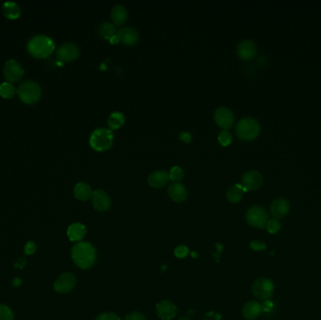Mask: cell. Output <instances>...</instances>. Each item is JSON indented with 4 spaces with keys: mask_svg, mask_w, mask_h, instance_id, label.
Listing matches in <instances>:
<instances>
[{
    "mask_svg": "<svg viewBox=\"0 0 321 320\" xmlns=\"http://www.w3.org/2000/svg\"><path fill=\"white\" fill-rule=\"evenodd\" d=\"M96 249L87 242H80L71 248V258L74 264L82 269L90 268L96 262Z\"/></svg>",
    "mask_w": 321,
    "mask_h": 320,
    "instance_id": "obj_1",
    "label": "cell"
},
{
    "mask_svg": "<svg viewBox=\"0 0 321 320\" xmlns=\"http://www.w3.org/2000/svg\"><path fill=\"white\" fill-rule=\"evenodd\" d=\"M27 50L35 58L44 59L54 52L55 44L50 37L46 35H37L29 40Z\"/></svg>",
    "mask_w": 321,
    "mask_h": 320,
    "instance_id": "obj_2",
    "label": "cell"
},
{
    "mask_svg": "<svg viewBox=\"0 0 321 320\" xmlns=\"http://www.w3.org/2000/svg\"><path fill=\"white\" fill-rule=\"evenodd\" d=\"M114 135L112 130L105 128H98L90 135L89 144L96 151H106L113 145Z\"/></svg>",
    "mask_w": 321,
    "mask_h": 320,
    "instance_id": "obj_3",
    "label": "cell"
},
{
    "mask_svg": "<svg viewBox=\"0 0 321 320\" xmlns=\"http://www.w3.org/2000/svg\"><path fill=\"white\" fill-rule=\"evenodd\" d=\"M236 132L238 137L242 140H254L260 133V125L257 120L253 118H243L238 122Z\"/></svg>",
    "mask_w": 321,
    "mask_h": 320,
    "instance_id": "obj_4",
    "label": "cell"
},
{
    "mask_svg": "<svg viewBox=\"0 0 321 320\" xmlns=\"http://www.w3.org/2000/svg\"><path fill=\"white\" fill-rule=\"evenodd\" d=\"M17 92L20 100L27 104L37 103L42 96L41 87L39 86V84L31 80L24 82L18 87Z\"/></svg>",
    "mask_w": 321,
    "mask_h": 320,
    "instance_id": "obj_5",
    "label": "cell"
},
{
    "mask_svg": "<svg viewBox=\"0 0 321 320\" xmlns=\"http://www.w3.org/2000/svg\"><path fill=\"white\" fill-rule=\"evenodd\" d=\"M274 292V284L268 278H259L252 286V293L257 299L268 301Z\"/></svg>",
    "mask_w": 321,
    "mask_h": 320,
    "instance_id": "obj_6",
    "label": "cell"
},
{
    "mask_svg": "<svg viewBox=\"0 0 321 320\" xmlns=\"http://www.w3.org/2000/svg\"><path fill=\"white\" fill-rule=\"evenodd\" d=\"M246 221L256 228H264L269 221L267 210L261 206H253L246 212Z\"/></svg>",
    "mask_w": 321,
    "mask_h": 320,
    "instance_id": "obj_7",
    "label": "cell"
},
{
    "mask_svg": "<svg viewBox=\"0 0 321 320\" xmlns=\"http://www.w3.org/2000/svg\"><path fill=\"white\" fill-rule=\"evenodd\" d=\"M110 41L112 44L122 43L128 46H133L139 42L138 32L131 26H124L117 31V35Z\"/></svg>",
    "mask_w": 321,
    "mask_h": 320,
    "instance_id": "obj_8",
    "label": "cell"
},
{
    "mask_svg": "<svg viewBox=\"0 0 321 320\" xmlns=\"http://www.w3.org/2000/svg\"><path fill=\"white\" fill-rule=\"evenodd\" d=\"M263 184V176L257 170H249L243 174L242 183L245 191H255L259 189Z\"/></svg>",
    "mask_w": 321,
    "mask_h": 320,
    "instance_id": "obj_9",
    "label": "cell"
},
{
    "mask_svg": "<svg viewBox=\"0 0 321 320\" xmlns=\"http://www.w3.org/2000/svg\"><path fill=\"white\" fill-rule=\"evenodd\" d=\"M75 285H76L75 276L70 272H65V273H62L56 280L54 284V289L58 293L64 294L71 291L74 288Z\"/></svg>",
    "mask_w": 321,
    "mask_h": 320,
    "instance_id": "obj_10",
    "label": "cell"
},
{
    "mask_svg": "<svg viewBox=\"0 0 321 320\" xmlns=\"http://www.w3.org/2000/svg\"><path fill=\"white\" fill-rule=\"evenodd\" d=\"M234 114L227 107H219L214 112V121L223 130H228L234 124Z\"/></svg>",
    "mask_w": 321,
    "mask_h": 320,
    "instance_id": "obj_11",
    "label": "cell"
},
{
    "mask_svg": "<svg viewBox=\"0 0 321 320\" xmlns=\"http://www.w3.org/2000/svg\"><path fill=\"white\" fill-rule=\"evenodd\" d=\"M290 211V204L287 199L283 197L274 199L270 206H269V212L273 219H282L287 216Z\"/></svg>",
    "mask_w": 321,
    "mask_h": 320,
    "instance_id": "obj_12",
    "label": "cell"
},
{
    "mask_svg": "<svg viewBox=\"0 0 321 320\" xmlns=\"http://www.w3.org/2000/svg\"><path fill=\"white\" fill-rule=\"evenodd\" d=\"M4 75L9 82H18L24 74L21 64L15 60H9L5 63Z\"/></svg>",
    "mask_w": 321,
    "mask_h": 320,
    "instance_id": "obj_13",
    "label": "cell"
},
{
    "mask_svg": "<svg viewBox=\"0 0 321 320\" xmlns=\"http://www.w3.org/2000/svg\"><path fill=\"white\" fill-rule=\"evenodd\" d=\"M79 56V48L76 44L72 43H65L61 44L58 49L57 57L63 62H70L75 61Z\"/></svg>",
    "mask_w": 321,
    "mask_h": 320,
    "instance_id": "obj_14",
    "label": "cell"
},
{
    "mask_svg": "<svg viewBox=\"0 0 321 320\" xmlns=\"http://www.w3.org/2000/svg\"><path fill=\"white\" fill-rule=\"evenodd\" d=\"M91 201L93 208L101 212L108 210L111 207V198L104 190L94 191L91 196Z\"/></svg>",
    "mask_w": 321,
    "mask_h": 320,
    "instance_id": "obj_15",
    "label": "cell"
},
{
    "mask_svg": "<svg viewBox=\"0 0 321 320\" xmlns=\"http://www.w3.org/2000/svg\"><path fill=\"white\" fill-rule=\"evenodd\" d=\"M257 45L251 40H243L237 47L238 56L243 61H250L257 54Z\"/></svg>",
    "mask_w": 321,
    "mask_h": 320,
    "instance_id": "obj_16",
    "label": "cell"
},
{
    "mask_svg": "<svg viewBox=\"0 0 321 320\" xmlns=\"http://www.w3.org/2000/svg\"><path fill=\"white\" fill-rule=\"evenodd\" d=\"M157 315L163 320H173L177 314V307L170 301H163L157 304Z\"/></svg>",
    "mask_w": 321,
    "mask_h": 320,
    "instance_id": "obj_17",
    "label": "cell"
},
{
    "mask_svg": "<svg viewBox=\"0 0 321 320\" xmlns=\"http://www.w3.org/2000/svg\"><path fill=\"white\" fill-rule=\"evenodd\" d=\"M167 193L169 197L177 203L184 202L188 196V192L185 186L180 182L171 183L167 189Z\"/></svg>",
    "mask_w": 321,
    "mask_h": 320,
    "instance_id": "obj_18",
    "label": "cell"
},
{
    "mask_svg": "<svg viewBox=\"0 0 321 320\" xmlns=\"http://www.w3.org/2000/svg\"><path fill=\"white\" fill-rule=\"evenodd\" d=\"M169 181H170L169 173L165 170L154 171L149 174L148 178V183L149 186L153 188H162L165 186Z\"/></svg>",
    "mask_w": 321,
    "mask_h": 320,
    "instance_id": "obj_19",
    "label": "cell"
},
{
    "mask_svg": "<svg viewBox=\"0 0 321 320\" xmlns=\"http://www.w3.org/2000/svg\"><path fill=\"white\" fill-rule=\"evenodd\" d=\"M262 304L257 301H250L243 308V317L247 320H257L262 313Z\"/></svg>",
    "mask_w": 321,
    "mask_h": 320,
    "instance_id": "obj_20",
    "label": "cell"
},
{
    "mask_svg": "<svg viewBox=\"0 0 321 320\" xmlns=\"http://www.w3.org/2000/svg\"><path fill=\"white\" fill-rule=\"evenodd\" d=\"M86 233H87L86 226L80 223H74L69 225L67 230V236L69 241L76 242V243H80L84 239Z\"/></svg>",
    "mask_w": 321,
    "mask_h": 320,
    "instance_id": "obj_21",
    "label": "cell"
},
{
    "mask_svg": "<svg viewBox=\"0 0 321 320\" xmlns=\"http://www.w3.org/2000/svg\"><path fill=\"white\" fill-rule=\"evenodd\" d=\"M93 193V191L91 187L85 183V182H79L73 189V194L75 198L78 199L80 201H87L89 198H91Z\"/></svg>",
    "mask_w": 321,
    "mask_h": 320,
    "instance_id": "obj_22",
    "label": "cell"
},
{
    "mask_svg": "<svg viewBox=\"0 0 321 320\" xmlns=\"http://www.w3.org/2000/svg\"><path fill=\"white\" fill-rule=\"evenodd\" d=\"M111 19L113 21L114 25L122 26L126 23L128 19V11L126 8L122 5H116L114 6L111 10Z\"/></svg>",
    "mask_w": 321,
    "mask_h": 320,
    "instance_id": "obj_23",
    "label": "cell"
},
{
    "mask_svg": "<svg viewBox=\"0 0 321 320\" xmlns=\"http://www.w3.org/2000/svg\"><path fill=\"white\" fill-rule=\"evenodd\" d=\"M245 192L246 191L241 184H236L226 191V199L233 204L239 203L243 199Z\"/></svg>",
    "mask_w": 321,
    "mask_h": 320,
    "instance_id": "obj_24",
    "label": "cell"
},
{
    "mask_svg": "<svg viewBox=\"0 0 321 320\" xmlns=\"http://www.w3.org/2000/svg\"><path fill=\"white\" fill-rule=\"evenodd\" d=\"M3 13L9 19H16L21 14V9L15 2H6L3 4Z\"/></svg>",
    "mask_w": 321,
    "mask_h": 320,
    "instance_id": "obj_25",
    "label": "cell"
},
{
    "mask_svg": "<svg viewBox=\"0 0 321 320\" xmlns=\"http://www.w3.org/2000/svg\"><path fill=\"white\" fill-rule=\"evenodd\" d=\"M98 34L104 39L111 40L117 35V31H116V28H115L113 24L104 22L98 27Z\"/></svg>",
    "mask_w": 321,
    "mask_h": 320,
    "instance_id": "obj_26",
    "label": "cell"
},
{
    "mask_svg": "<svg viewBox=\"0 0 321 320\" xmlns=\"http://www.w3.org/2000/svg\"><path fill=\"white\" fill-rule=\"evenodd\" d=\"M108 126L111 130H118L125 122V116L122 112H113L108 118Z\"/></svg>",
    "mask_w": 321,
    "mask_h": 320,
    "instance_id": "obj_27",
    "label": "cell"
},
{
    "mask_svg": "<svg viewBox=\"0 0 321 320\" xmlns=\"http://www.w3.org/2000/svg\"><path fill=\"white\" fill-rule=\"evenodd\" d=\"M15 87L11 84L8 82H4L0 85V96L5 98V99H10L15 94Z\"/></svg>",
    "mask_w": 321,
    "mask_h": 320,
    "instance_id": "obj_28",
    "label": "cell"
},
{
    "mask_svg": "<svg viewBox=\"0 0 321 320\" xmlns=\"http://www.w3.org/2000/svg\"><path fill=\"white\" fill-rule=\"evenodd\" d=\"M184 177V171L180 166H174L169 172V179L174 182H181Z\"/></svg>",
    "mask_w": 321,
    "mask_h": 320,
    "instance_id": "obj_29",
    "label": "cell"
},
{
    "mask_svg": "<svg viewBox=\"0 0 321 320\" xmlns=\"http://www.w3.org/2000/svg\"><path fill=\"white\" fill-rule=\"evenodd\" d=\"M13 312L6 304H0V320H13Z\"/></svg>",
    "mask_w": 321,
    "mask_h": 320,
    "instance_id": "obj_30",
    "label": "cell"
},
{
    "mask_svg": "<svg viewBox=\"0 0 321 320\" xmlns=\"http://www.w3.org/2000/svg\"><path fill=\"white\" fill-rule=\"evenodd\" d=\"M218 140L222 146L226 147V146L230 145V143L232 141V135L227 130H221L218 135Z\"/></svg>",
    "mask_w": 321,
    "mask_h": 320,
    "instance_id": "obj_31",
    "label": "cell"
},
{
    "mask_svg": "<svg viewBox=\"0 0 321 320\" xmlns=\"http://www.w3.org/2000/svg\"><path fill=\"white\" fill-rule=\"evenodd\" d=\"M280 228H281V225L276 219H270L266 225V229L270 234L277 233L278 231L280 230Z\"/></svg>",
    "mask_w": 321,
    "mask_h": 320,
    "instance_id": "obj_32",
    "label": "cell"
},
{
    "mask_svg": "<svg viewBox=\"0 0 321 320\" xmlns=\"http://www.w3.org/2000/svg\"><path fill=\"white\" fill-rule=\"evenodd\" d=\"M189 253V248L187 246H184V245H181V246H178L176 249H175V256L179 258H183L185 257Z\"/></svg>",
    "mask_w": 321,
    "mask_h": 320,
    "instance_id": "obj_33",
    "label": "cell"
},
{
    "mask_svg": "<svg viewBox=\"0 0 321 320\" xmlns=\"http://www.w3.org/2000/svg\"><path fill=\"white\" fill-rule=\"evenodd\" d=\"M24 251H25V255L26 256H32V255H34L36 251H37V245H36V243L34 242H32V241L27 242L26 245H25Z\"/></svg>",
    "mask_w": 321,
    "mask_h": 320,
    "instance_id": "obj_34",
    "label": "cell"
},
{
    "mask_svg": "<svg viewBox=\"0 0 321 320\" xmlns=\"http://www.w3.org/2000/svg\"><path fill=\"white\" fill-rule=\"evenodd\" d=\"M95 320H122L115 313H104L97 317Z\"/></svg>",
    "mask_w": 321,
    "mask_h": 320,
    "instance_id": "obj_35",
    "label": "cell"
},
{
    "mask_svg": "<svg viewBox=\"0 0 321 320\" xmlns=\"http://www.w3.org/2000/svg\"><path fill=\"white\" fill-rule=\"evenodd\" d=\"M124 320H146V318L143 314L139 313V312H132L128 314Z\"/></svg>",
    "mask_w": 321,
    "mask_h": 320,
    "instance_id": "obj_36",
    "label": "cell"
},
{
    "mask_svg": "<svg viewBox=\"0 0 321 320\" xmlns=\"http://www.w3.org/2000/svg\"><path fill=\"white\" fill-rule=\"evenodd\" d=\"M250 246L254 251H262L266 249V244L258 241H253L252 243H250Z\"/></svg>",
    "mask_w": 321,
    "mask_h": 320,
    "instance_id": "obj_37",
    "label": "cell"
},
{
    "mask_svg": "<svg viewBox=\"0 0 321 320\" xmlns=\"http://www.w3.org/2000/svg\"><path fill=\"white\" fill-rule=\"evenodd\" d=\"M180 138H181V140L183 141L184 143H190L192 140V134L190 132L183 131V132H181V134H180Z\"/></svg>",
    "mask_w": 321,
    "mask_h": 320,
    "instance_id": "obj_38",
    "label": "cell"
},
{
    "mask_svg": "<svg viewBox=\"0 0 321 320\" xmlns=\"http://www.w3.org/2000/svg\"><path fill=\"white\" fill-rule=\"evenodd\" d=\"M272 308V303L268 301H265V303L262 304V310L265 312H269Z\"/></svg>",
    "mask_w": 321,
    "mask_h": 320,
    "instance_id": "obj_39",
    "label": "cell"
},
{
    "mask_svg": "<svg viewBox=\"0 0 321 320\" xmlns=\"http://www.w3.org/2000/svg\"><path fill=\"white\" fill-rule=\"evenodd\" d=\"M12 285L14 287H18V286H21L22 285V280L19 278V277H16L12 280Z\"/></svg>",
    "mask_w": 321,
    "mask_h": 320,
    "instance_id": "obj_40",
    "label": "cell"
}]
</instances>
